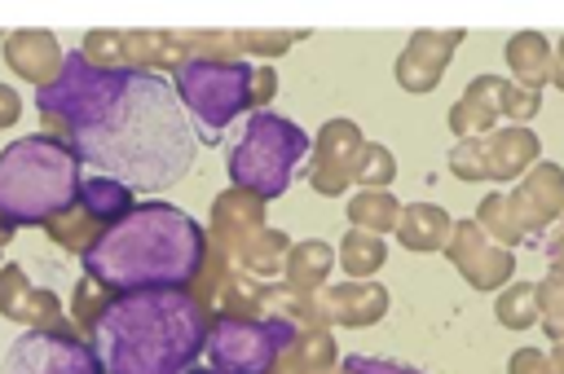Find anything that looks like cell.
<instances>
[{
  "mask_svg": "<svg viewBox=\"0 0 564 374\" xmlns=\"http://www.w3.org/2000/svg\"><path fill=\"white\" fill-rule=\"evenodd\" d=\"M397 238L410 251H441L454 238V220L436 202H410L397 220Z\"/></svg>",
  "mask_w": 564,
  "mask_h": 374,
  "instance_id": "cell-18",
  "label": "cell"
},
{
  "mask_svg": "<svg viewBox=\"0 0 564 374\" xmlns=\"http://www.w3.org/2000/svg\"><path fill=\"white\" fill-rule=\"evenodd\" d=\"M560 246H564V216H560V224H555V233L546 238V255H551V251H560Z\"/></svg>",
  "mask_w": 564,
  "mask_h": 374,
  "instance_id": "cell-37",
  "label": "cell"
},
{
  "mask_svg": "<svg viewBox=\"0 0 564 374\" xmlns=\"http://www.w3.org/2000/svg\"><path fill=\"white\" fill-rule=\"evenodd\" d=\"M494 312H498V321H502V326H511V330H524V326H533V321L542 317V304H538V286H533V282H511V286L498 295Z\"/></svg>",
  "mask_w": 564,
  "mask_h": 374,
  "instance_id": "cell-26",
  "label": "cell"
},
{
  "mask_svg": "<svg viewBox=\"0 0 564 374\" xmlns=\"http://www.w3.org/2000/svg\"><path fill=\"white\" fill-rule=\"evenodd\" d=\"M494 123H498V114H494L489 101L476 97V92H463V101L449 110V128H454L458 136H485V132H494Z\"/></svg>",
  "mask_w": 564,
  "mask_h": 374,
  "instance_id": "cell-28",
  "label": "cell"
},
{
  "mask_svg": "<svg viewBox=\"0 0 564 374\" xmlns=\"http://www.w3.org/2000/svg\"><path fill=\"white\" fill-rule=\"evenodd\" d=\"M313 150L308 132L295 128L291 119L282 114H269V110H256L242 128V136L234 141L229 150V185L269 202V198H282V189L291 185L295 167L304 163V154Z\"/></svg>",
  "mask_w": 564,
  "mask_h": 374,
  "instance_id": "cell-5",
  "label": "cell"
},
{
  "mask_svg": "<svg viewBox=\"0 0 564 374\" xmlns=\"http://www.w3.org/2000/svg\"><path fill=\"white\" fill-rule=\"evenodd\" d=\"M172 88L198 132L203 145H220V132L256 106V62H181L172 70Z\"/></svg>",
  "mask_w": 564,
  "mask_h": 374,
  "instance_id": "cell-6",
  "label": "cell"
},
{
  "mask_svg": "<svg viewBox=\"0 0 564 374\" xmlns=\"http://www.w3.org/2000/svg\"><path fill=\"white\" fill-rule=\"evenodd\" d=\"M35 106L48 136L132 194L172 189L194 167L198 132L176 88L145 66H93L84 48L66 53Z\"/></svg>",
  "mask_w": 564,
  "mask_h": 374,
  "instance_id": "cell-1",
  "label": "cell"
},
{
  "mask_svg": "<svg viewBox=\"0 0 564 374\" xmlns=\"http://www.w3.org/2000/svg\"><path fill=\"white\" fill-rule=\"evenodd\" d=\"M339 268L352 277V282H366L379 264H383V255H388V246H383V238L379 233H361V229H352V233H344L339 238Z\"/></svg>",
  "mask_w": 564,
  "mask_h": 374,
  "instance_id": "cell-22",
  "label": "cell"
},
{
  "mask_svg": "<svg viewBox=\"0 0 564 374\" xmlns=\"http://www.w3.org/2000/svg\"><path fill=\"white\" fill-rule=\"evenodd\" d=\"M507 374H555V365H551L546 352H538V348H520V352L511 356Z\"/></svg>",
  "mask_w": 564,
  "mask_h": 374,
  "instance_id": "cell-32",
  "label": "cell"
},
{
  "mask_svg": "<svg viewBox=\"0 0 564 374\" xmlns=\"http://www.w3.org/2000/svg\"><path fill=\"white\" fill-rule=\"evenodd\" d=\"M317 312L326 321H339V326H370L388 312V290L375 286V282H339V286L322 290Z\"/></svg>",
  "mask_w": 564,
  "mask_h": 374,
  "instance_id": "cell-15",
  "label": "cell"
},
{
  "mask_svg": "<svg viewBox=\"0 0 564 374\" xmlns=\"http://www.w3.org/2000/svg\"><path fill=\"white\" fill-rule=\"evenodd\" d=\"M445 251H449V260L458 264V273H463L476 290H494V286H507V282H511V268H516L511 251L498 246L476 220H458Z\"/></svg>",
  "mask_w": 564,
  "mask_h": 374,
  "instance_id": "cell-11",
  "label": "cell"
},
{
  "mask_svg": "<svg viewBox=\"0 0 564 374\" xmlns=\"http://www.w3.org/2000/svg\"><path fill=\"white\" fill-rule=\"evenodd\" d=\"M79 158L48 132L0 150V233L53 224L79 202Z\"/></svg>",
  "mask_w": 564,
  "mask_h": 374,
  "instance_id": "cell-4",
  "label": "cell"
},
{
  "mask_svg": "<svg viewBox=\"0 0 564 374\" xmlns=\"http://www.w3.org/2000/svg\"><path fill=\"white\" fill-rule=\"evenodd\" d=\"M467 92L485 97L494 114H511V119H529V114H538V106H542V97H538L533 88H516V84L502 79V75H480V79L467 84Z\"/></svg>",
  "mask_w": 564,
  "mask_h": 374,
  "instance_id": "cell-21",
  "label": "cell"
},
{
  "mask_svg": "<svg viewBox=\"0 0 564 374\" xmlns=\"http://www.w3.org/2000/svg\"><path fill=\"white\" fill-rule=\"evenodd\" d=\"M348 220L361 229V233H388L397 229L401 220V207L388 189H361L352 202H348Z\"/></svg>",
  "mask_w": 564,
  "mask_h": 374,
  "instance_id": "cell-24",
  "label": "cell"
},
{
  "mask_svg": "<svg viewBox=\"0 0 564 374\" xmlns=\"http://www.w3.org/2000/svg\"><path fill=\"white\" fill-rule=\"evenodd\" d=\"M344 370L348 374H419L410 365H392V361H379V356H344Z\"/></svg>",
  "mask_w": 564,
  "mask_h": 374,
  "instance_id": "cell-33",
  "label": "cell"
},
{
  "mask_svg": "<svg viewBox=\"0 0 564 374\" xmlns=\"http://www.w3.org/2000/svg\"><path fill=\"white\" fill-rule=\"evenodd\" d=\"M361 150H366V141H361L357 123L352 119H330L313 141V163L304 167V176L313 180L317 194H339L352 180Z\"/></svg>",
  "mask_w": 564,
  "mask_h": 374,
  "instance_id": "cell-10",
  "label": "cell"
},
{
  "mask_svg": "<svg viewBox=\"0 0 564 374\" xmlns=\"http://www.w3.org/2000/svg\"><path fill=\"white\" fill-rule=\"evenodd\" d=\"M507 66L516 79H524V88H542L555 70V57H551V44L538 35V31H520L507 40Z\"/></svg>",
  "mask_w": 564,
  "mask_h": 374,
  "instance_id": "cell-20",
  "label": "cell"
},
{
  "mask_svg": "<svg viewBox=\"0 0 564 374\" xmlns=\"http://www.w3.org/2000/svg\"><path fill=\"white\" fill-rule=\"evenodd\" d=\"M4 62H9L22 79H31V84L44 88V84L57 79L66 53H62V44H57L48 31H18V35L4 40Z\"/></svg>",
  "mask_w": 564,
  "mask_h": 374,
  "instance_id": "cell-16",
  "label": "cell"
},
{
  "mask_svg": "<svg viewBox=\"0 0 564 374\" xmlns=\"http://www.w3.org/2000/svg\"><path fill=\"white\" fill-rule=\"evenodd\" d=\"M0 312L9 321L26 326V330H53L62 304H57L53 290L31 286V277L18 264H4V273H0Z\"/></svg>",
  "mask_w": 564,
  "mask_h": 374,
  "instance_id": "cell-14",
  "label": "cell"
},
{
  "mask_svg": "<svg viewBox=\"0 0 564 374\" xmlns=\"http://www.w3.org/2000/svg\"><path fill=\"white\" fill-rule=\"evenodd\" d=\"M0 374H106L97 352L66 330H26L9 343Z\"/></svg>",
  "mask_w": 564,
  "mask_h": 374,
  "instance_id": "cell-9",
  "label": "cell"
},
{
  "mask_svg": "<svg viewBox=\"0 0 564 374\" xmlns=\"http://www.w3.org/2000/svg\"><path fill=\"white\" fill-rule=\"evenodd\" d=\"M194 374H220V370H194Z\"/></svg>",
  "mask_w": 564,
  "mask_h": 374,
  "instance_id": "cell-40",
  "label": "cell"
},
{
  "mask_svg": "<svg viewBox=\"0 0 564 374\" xmlns=\"http://www.w3.org/2000/svg\"><path fill=\"white\" fill-rule=\"evenodd\" d=\"M273 84H278L273 66H256V106H260V110H264V101L273 97Z\"/></svg>",
  "mask_w": 564,
  "mask_h": 374,
  "instance_id": "cell-35",
  "label": "cell"
},
{
  "mask_svg": "<svg viewBox=\"0 0 564 374\" xmlns=\"http://www.w3.org/2000/svg\"><path fill=\"white\" fill-rule=\"evenodd\" d=\"M291 246H286V238L278 233V229H260L256 238H247L238 251H234V264L242 268V273H273L278 268V255H286Z\"/></svg>",
  "mask_w": 564,
  "mask_h": 374,
  "instance_id": "cell-25",
  "label": "cell"
},
{
  "mask_svg": "<svg viewBox=\"0 0 564 374\" xmlns=\"http://www.w3.org/2000/svg\"><path fill=\"white\" fill-rule=\"evenodd\" d=\"M471 220H476V224H480L498 246H507V251L524 238V233H520V224H516V216H511V207H507V194H489Z\"/></svg>",
  "mask_w": 564,
  "mask_h": 374,
  "instance_id": "cell-27",
  "label": "cell"
},
{
  "mask_svg": "<svg viewBox=\"0 0 564 374\" xmlns=\"http://www.w3.org/2000/svg\"><path fill=\"white\" fill-rule=\"evenodd\" d=\"M392 176H397V163H392L388 145H375V141H366V150H361V158H357V172H352V180H357L361 189H383Z\"/></svg>",
  "mask_w": 564,
  "mask_h": 374,
  "instance_id": "cell-29",
  "label": "cell"
},
{
  "mask_svg": "<svg viewBox=\"0 0 564 374\" xmlns=\"http://www.w3.org/2000/svg\"><path fill=\"white\" fill-rule=\"evenodd\" d=\"M551 79L564 88V40H560V57H555V70H551Z\"/></svg>",
  "mask_w": 564,
  "mask_h": 374,
  "instance_id": "cell-38",
  "label": "cell"
},
{
  "mask_svg": "<svg viewBox=\"0 0 564 374\" xmlns=\"http://www.w3.org/2000/svg\"><path fill=\"white\" fill-rule=\"evenodd\" d=\"M18 114H22V101H18V92H13L9 84H0V128L18 123Z\"/></svg>",
  "mask_w": 564,
  "mask_h": 374,
  "instance_id": "cell-34",
  "label": "cell"
},
{
  "mask_svg": "<svg viewBox=\"0 0 564 374\" xmlns=\"http://www.w3.org/2000/svg\"><path fill=\"white\" fill-rule=\"evenodd\" d=\"M529 163H538V136L520 123L494 128L485 136H463L449 150V172L458 180H511Z\"/></svg>",
  "mask_w": 564,
  "mask_h": 374,
  "instance_id": "cell-8",
  "label": "cell"
},
{
  "mask_svg": "<svg viewBox=\"0 0 564 374\" xmlns=\"http://www.w3.org/2000/svg\"><path fill=\"white\" fill-rule=\"evenodd\" d=\"M212 321L181 286L106 299L93 326V352L106 374H189L207 348Z\"/></svg>",
  "mask_w": 564,
  "mask_h": 374,
  "instance_id": "cell-2",
  "label": "cell"
},
{
  "mask_svg": "<svg viewBox=\"0 0 564 374\" xmlns=\"http://www.w3.org/2000/svg\"><path fill=\"white\" fill-rule=\"evenodd\" d=\"M538 299H542V321H546V334H551V339H564V286L546 277V282L538 286Z\"/></svg>",
  "mask_w": 564,
  "mask_h": 374,
  "instance_id": "cell-30",
  "label": "cell"
},
{
  "mask_svg": "<svg viewBox=\"0 0 564 374\" xmlns=\"http://www.w3.org/2000/svg\"><path fill=\"white\" fill-rule=\"evenodd\" d=\"M212 220H216V233L225 238V246L238 251L247 238H256V233L264 229V202L251 198V194H242V189H225V194L216 198Z\"/></svg>",
  "mask_w": 564,
  "mask_h": 374,
  "instance_id": "cell-17",
  "label": "cell"
},
{
  "mask_svg": "<svg viewBox=\"0 0 564 374\" xmlns=\"http://www.w3.org/2000/svg\"><path fill=\"white\" fill-rule=\"evenodd\" d=\"M507 207H511V216H516V224H520L524 238L538 233V229H546L551 220L564 216V172L555 163H538L520 180V189L507 194Z\"/></svg>",
  "mask_w": 564,
  "mask_h": 374,
  "instance_id": "cell-12",
  "label": "cell"
},
{
  "mask_svg": "<svg viewBox=\"0 0 564 374\" xmlns=\"http://www.w3.org/2000/svg\"><path fill=\"white\" fill-rule=\"evenodd\" d=\"M330 268H335V251H330L326 242H313V238H308V242H300V246L286 251V277H291V286H300V290L322 286Z\"/></svg>",
  "mask_w": 564,
  "mask_h": 374,
  "instance_id": "cell-23",
  "label": "cell"
},
{
  "mask_svg": "<svg viewBox=\"0 0 564 374\" xmlns=\"http://www.w3.org/2000/svg\"><path fill=\"white\" fill-rule=\"evenodd\" d=\"M551 282H560V286H564V246H560V251H551Z\"/></svg>",
  "mask_w": 564,
  "mask_h": 374,
  "instance_id": "cell-36",
  "label": "cell"
},
{
  "mask_svg": "<svg viewBox=\"0 0 564 374\" xmlns=\"http://www.w3.org/2000/svg\"><path fill=\"white\" fill-rule=\"evenodd\" d=\"M551 365H555V374H564V339L551 348Z\"/></svg>",
  "mask_w": 564,
  "mask_h": 374,
  "instance_id": "cell-39",
  "label": "cell"
},
{
  "mask_svg": "<svg viewBox=\"0 0 564 374\" xmlns=\"http://www.w3.org/2000/svg\"><path fill=\"white\" fill-rule=\"evenodd\" d=\"M0 242H4V233H0Z\"/></svg>",
  "mask_w": 564,
  "mask_h": 374,
  "instance_id": "cell-41",
  "label": "cell"
},
{
  "mask_svg": "<svg viewBox=\"0 0 564 374\" xmlns=\"http://www.w3.org/2000/svg\"><path fill=\"white\" fill-rule=\"evenodd\" d=\"M295 326L282 317L269 321H251V317H220L207 334V356L220 374H269L278 352L286 343H295Z\"/></svg>",
  "mask_w": 564,
  "mask_h": 374,
  "instance_id": "cell-7",
  "label": "cell"
},
{
  "mask_svg": "<svg viewBox=\"0 0 564 374\" xmlns=\"http://www.w3.org/2000/svg\"><path fill=\"white\" fill-rule=\"evenodd\" d=\"M93 224H101V229H110L115 220H123L128 211H132V189L128 185H119V180H110V176H88L84 185H79V202H75Z\"/></svg>",
  "mask_w": 564,
  "mask_h": 374,
  "instance_id": "cell-19",
  "label": "cell"
},
{
  "mask_svg": "<svg viewBox=\"0 0 564 374\" xmlns=\"http://www.w3.org/2000/svg\"><path fill=\"white\" fill-rule=\"evenodd\" d=\"M458 44H463V31H414L405 53L397 57V84L405 92H432Z\"/></svg>",
  "mask_w": 564,
  "mask_h": 374,
  "instance_id": "cell-13",
  "label": "cell"
},
{
  "mask_svg": "<svg viewBox=\"0 0 564 374\" xmlns=\"http://www.w3.org/2000/svg\"><path fill=\"white\" fill-rule=\"evenodd\" d=\"M84 268L115 295L185 286L203 268V224L172 202H141L88 242Z\"/></svg>",
  "mask_w": 564,
  "mask_h": 374,
  "instance_id": "cell-3",
  "label": "cell"
},
{
  "mask_svg": "<svg viewBox=\"0 0 564 374\" xmlns=\"http://www.w3.org/2000/svg\"><path fill=\"white\" fill-rule=\"evenodd\" d=\"M291 40H295V31H238V44L251 48L256 57H264V53L273 57V53H282Z\"/></svg>",
  "mask_w": 564,
  "mask_h": 374,
  "instance_id": "cell-31",
  "label": "cell"
}]
</instances>
